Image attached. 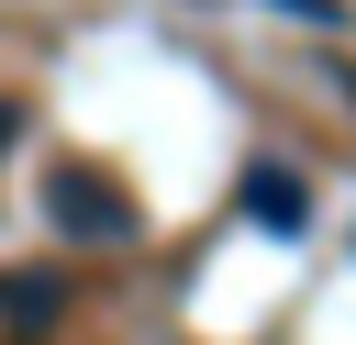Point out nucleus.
I'll list each match as a JSON object with an SVG mask.
<instances>
[{
    "instance_id": "f257e3e1",
    "label": "nucleus",
    "mask_w": 356,
    "mask_h": 345,
    "mask_svg": "<svg viewBox=\"0 0 356 345\" xmlns=\"http://www.w3.org/2000/svg\"><path fill=\"white\" fill-rule=\"evenodd\" d=\"M134 189L100 167V156H44V234H78V245H134Z\"/></svg>"
},
{
    "instance_id": "20e7f679",
    "label": "nucleus",
    "mask_w": 356,
    "mask_h": 345,
    "mask_svg": "<svg viewBox=\"0 0 356 345\" xmlns=\"http://www.w3.org/2000/svg\"><path fill=\"white\" fill-rule=\"evenodd\" d=\"M267 11H289V22H345V0H267Z\"/></svg>"
},
{
    "instance_id": "423d86ee",
    "label": "nucleus",
    "mask_w": 356,
    "mask_h": 345,
    "mask_svg": "<svg viewBox=\"0 0 356 345\" xmlns=\"http://www.w3.org/2000/svg\"><path fill=\"white\" fill-rule=\"evenodd\" d=\"M323 67H334V89H345V100H356V56H323Z\"/></svg>"
},
{
    "instance_id": "39448f33",
    "label": "nucleus",
    "mask_w": 356,
    "mask_h": 345,
    "mask_svg": "<svg viewBox=\"0 0 356 345\" xmlns=\"http://www.w3.org/2000/svg\"><path fill=\"white\" fill-rule=\"evenodd\" d=\"M11 145H22V100L0 89V156H11Z\"/></svg>"
},
{
    "instance_id": "f03ea898",
    "label": "nucleus",
    "mask_w": 356,
    "mask_h": 345,
    "mask_svg": "<svg viewBox=\"0 0 356 345\" xmlns=\"http://www.w3.org/2000/svg\"><path fill=\"white\" fill-rule=\"evenodd\" d=\"M245 211H256L267 234H312V189H300L278 156H256V167H245Z\"/></svg>"
},
{
    "instance_id": "7ed1b4c3",
    "label": "nucleus",
    "mask_w": 356,
    "mask_h": 345,
    "mask_svg": "<svg viewBox=\"0 0 356 345\" xmlns=\"http://www.w3.org/2000/svg\"><path fill=\"white\" fill-rule=\"evenodd\" d=\"M0 312H11V334H44V323L67 312V289H56V278H0Z\"/></svg>"
}]
</instances>
